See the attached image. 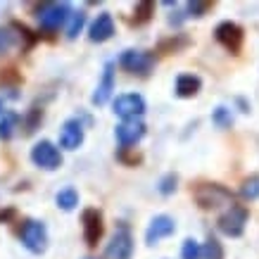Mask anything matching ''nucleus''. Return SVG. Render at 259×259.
Listing matches in <instances>:
<instances>
[{
	"instance_id": "1",
	"label": "nucleus",
	"mask_w": 259,
	"mask_h": 259,
	"mask_svg": "<svg viewBox=\"0 0 259 259\" xmlns=\"http://www.w3.org/2000/svg\"><path fill=\"white\" fill-rule=\"evenodd\" d=\"M190 193L202 209H219L224 204H233V193L221 183H195Z\"/></svg>"
},
{
	"instance_id": "2",
	"label": "nucleus",
	"mask_w": 259,
	"mask_h": 259,
	"mask_svg": "<svg viewBox=\"0 0 259 259\" xmlns=\"http://www.w3.org/2000/svg\"><path fill=\"white\" fill-rule=\"evenodd\" d=\"M19 240L29 252L33 254H43L48 247V228L43 221L36 219H26L19 228Z\"/></svg>"
},
{
	"instance_id": "3",
	"label": "nucleus",
	"mask_w": 259,
	"mask_h": 259,
	"mask_svg": "<svg viewBox=\"0 0 259 259\" xmlns=\"http://www.w3.org/2000/svg\"><path fill=\"white\" fill-rule=\"evenodd\" d=\"M247 217H250L247 207H243V204H231L228 212L219 217L217 226H219V231L224 233V236L240 238L243 236V231H245V224H247Z\"/></svg>"
},
{
	"instance_id": "4",
	"label": "nucleus",
	"mask_w": 259,
	"mask_h": 259,
	"mask_svg": "<svg viewBox=\"0 0 259 259\" xmlns=\"http://www.w3.org/2000/svg\"><path fill=\"white\" fill-rule=\"evenodd\" d=\"M69 17H71L69 3H48V5H40V10H38L40 29L48 33L57 31Z\"/></svg>"
},
{
	"instance_id": "5",
	"label": "nucleus",
	"mask_w": 259,
	"mask_h": 259,
	"mask_svg": "<svg viewBox=\"0 0 259 259\" xmlns=\"http://www.w3.org/2000/svg\"><path fill=\"white\" fill-rule=\"evenodd\" d=\"M214 38H217V43L221 48H226L231 55H240L243 43H245V31L236 22H221L214 29Z\"/></svg>"
},
{
	"instance_id": "6",
	"label": "nucleus",
	"mask_w": 259,
	"mask_h": 259,
	"mask_svg": "<svg viewBox=\"0 0 259 259\" xmlns=\"http://www.w3.org/2000/svg\"><path fill=\"white\" fill-rule=\"evenodd\" d=\"M119 67L136 76H148L155 69V55L143 53V50H124L119 57Z\"/></svg>"
},
{
	"instance_id": "7",
	"label": "nucleus",
	"mask_w": 259,
	"mask_h": 259,
	"mask_svg": "<svg viewBox=\"0 0 259 259\" xmlns=\"http://www.w3.org/2000/svg\"><path fill=\"white\" fill-rule=\"evenodd\" d=\"M31 162L36 166H40V169H46V171H55L62 164V155L55 148V143L40 141L31 148Z\"/></svg>"
},
{
	"instance_id": "8",
	"label": "nucleus",
	"mask_w": 259,
	"mask_h": 259,
	"mask_svg": "<svg viewBox=\"0 0 259 259\" xmlns=\"http://www.w3.org/2000/svg\"><path fill=\"white\" fill-rule=\"evenodd\" d=\"M112 110H114L117 117L124 119V121H128V119H141V114L145 112V100H143V95H138V93L117 95L114 102H112Z\"/></svg>"
},
{
	"instance_id": "9",
	"label": "nucleus",
	"mask_w": 259,
	"mask_h": 259,
	"mask_svg": "<svg viewBox=\"0 0 259 259\" xmlns=\"http://www.w3.org/2000/svg\"><path fill=\"white\" fill-rule=\"evenodd\" d=\"M81 224H83V240H86L88 247H95L100 243L102 233H105V219H102V212L95 209V207H88L81 214Z\"/></svg>"
},
{
	"instance_id": "10",
	"label": "nucleus",
	"mask_w": 259,
	"mask_h": 259,
	"mask_svg": "<svg viewBox=\"0 0 259 259\" xmlns=\"http://www.w3.org/2000/svg\"><path fill=\"white\" fill-rule=\"evenodd\" d=\"M105 257L107 259H131L134 257V238L128 233V228L121 226L112 236V240L105 247Z\"/></svg>"
},
{
	"instance_id": "11",
	"label": "nucleus",
	"mask_w": 259,
	"mask_h": 259,
	"mask_svg": "<svg viewBox=\"0 0 259 259\" xmlns=\"http://www.w3.org/2000/svg\"><path fill=\"white\" fill-rule=\"evenodd\" d=\"M114 136H117V141L121 148H131V145H136V143L145 136V124H143L141 119L121 121V124L114 128Z\"/></svg>"
},
{
	"instance_id": "12",
	"label": "nucleus",
	"mask_w": 259,
	"mask_h": 259,
	"mask_svg": "<svg viewBox=\"0 0 259 259\" xmlns=\"http://www.w3.org/2000/svg\"><path fill=\"white\" fill-rule=\"evenodd\" d=\"M176 231V224H174L171 217H166V214H157L155 219L150 221L148 231H145V243L148 245H157L159 240H164L169 238Z\"/></svg>"
},
{
	"instance_id": "13",
	"label": "nucleus",
	"mask_w": 259,
	"mask_h": 259,
	"mask_svg": "<svg viewBox=\"0 0 259 259\" xmlns=\"http://www.w3.org/2000/svg\"><path fill=\"white\" fill-rule=\"evenodd\" d=\"M114 36V19H112L110 12H100V15L93 19L91 29H88V38L93 43H105Z\"/></svg>"
},
{
	"instance_id": "14",
	"label": "nucleus",
	"mask_w": 259,
	"mask_h": 259,
	"mask_svg": "<svg viewBox=\"0 0 259 259\" xmlns=\"http://www.w3.org/2000/svg\"><path fill=\"white\" fill-rule=\"evenodd\" d=\"M83 143V126L79 119H67L60 128V145L64 150H76Z\"/></svg>"
},
{
	"instance_id": "15",
	"label": "nucleus",
	"mask_w": 259,
	"mask_h": 259,
	"mask_svg": "<svg viewBox=\"0 0 259 259\" xmlns=\"http://www.w3.org/2000/svg\"><path fill=\"white\" fill-rule=\"evenodd\" d=\"M112 91H114V62H107L105 64V69H102V79L100 83H98V88H95V93H93V105H105V102L110 100V95Z\"/></svg>"
},
{
	"instance_id": "16",
	"label": "nucleus",
	"mask_w": 259,
	"mask_h": 259,
	"mask_svg": "<svg viewBox=\"0 0 259 259\" xmlns=\"http://www.w3.org/2000/svg\"><path fill=\"white\" fill-rule=\"evenodd\" d=\"M202 88V79L195 76V74H181L176 79V86H174V93L179 98H195Z\"/></svg>"
},
{
	"instance_id": "17",
	"label": "nucleus",
	"mask_w": 259,
	"mask_h": 259,
	"mask_svg": "<svg viewBox=\"0 0 259 259\" xmlns=\"http://www.w3.org/2000/svg\"><path fill=\"white\" fill-rule=\"evenodd\" d=\"M188 46H190L188 36H183V33H174V36H169V38L159 40L157 53H162V55H176V53H181V50H186Z\"/></svg>"
},
{
	"instance_id": "18",
	"label": "nucleus",
	"mask_w": 259,
	"mask_h": 259,
	"mask_svg": "<svg viewBox=\"0 0 259 259\" xmlns=\"http://www.w3.org/2000/svg\"><path fill=\"white\" fill-rule=\"evenodd\" d=\"M152 15H155V3H152V0H141V3H136L131 24L143 26V24H148L150 19H152Z\"/></svg>"
},
{
	"instance_id": "19",
	"label": "nucleus",
	"mask_w": 259,
	"mask_h": 259,
	"mask_svg": "<svg viewBox=\"0 0 259 259\" xmlns=\"http://www.w3.org/2000/svg\"><path fill=\"white\" fill-rule=\"evenodd\" d=\"M17 124H19V114L17 112H3V119H0V141H10L17 131Z\"/></svg>"
},
{
	"instance_id": "20",
	"label": "nucleus",
	"mask_w": 259,
	"mask_h": 259,
	"mask_svg": "<svg viewBox=\"0 0 259 259\" xmlns=\"http://www.w3.org/2000/svg\"><path fill=\"white\" fill-rule=\"evenodd\" d=\"M55 202L60 209H64V212H71L76 204H79V193L74 188H62L60 193L55 195Z\"/></svg>"
},
{
	"instance_id": "21",
	"label": "nucleus",
	"mask_w": 259,
	"mask_h": 259,
	"mask_svg": "<svg viewBox=\"0 0 259 259\" xmlns=\"http://www.w3.org/2000/svg\"><path fill=\"white\" fill-rule=\"evenodd\" d=\"M83 24H86V12L79 10V12H71L69 17V24H67V38H76L79 31L83 29Z\"/></svg>"
},
{
	"instance_id": "22",
	"label": "nucleus",
	"mask_w": 259,
	"mask_h": 259,
	"mask_svg": "<svg viewBox=\"0 0 259 259\" xmlns=\"http://www.w3.org/2000/svg\"><path fill=\"white\" fill-rule=\"evenodd\" d=\"M40 121H43V110H38V107H31L29 110V114L24 117V134L31 136L36 128L40 126Z\"/></svg>"
},
{
	"instance_id": "23",
	"label": "nucleus",
	"mask_w": 259,
	"mask_h": 259,
	"mask_svg": "<svg viewBox=\"0 0 259 259\" xmlns=\"http://www.w3.org/2000/svg\"><path fill=\"white\" fill-rule=\"evenodd\" d=\"M240 195H243L245 200H257L259 197V174H254V176H250V179L243 181Z\"/></svg>"
},
{
	"instance_id": "24",
	"label": "nucleus",
	"mask_w": 259,
	"mask_h": 259,
	"mask_svg": "<svg viewBox=\"0 0 259 259\" xmlns=\"http://www.w3.org/2000/svg\"><path fill=\"white\" fill-rule=\"evenodd\" d=\"M117 159H119V162H121L124 166H138V164L143 162V155L134 152V148H119Z\"/></svg>"
},
{
	"instance_id": "25",
	"label": "nucleus",
	"mask_w": 259,
	"mask_h": 259,
	"mask_svg": "<svg viewBox=\"0 0 259 259\" xmlns=\"http://www.w3.org/2000/svg\"><path fill=\"white\" fill-rule=\"evenodd\" d=\"M202 257L204 259H224V247L217 238H209L202 247Z\"/></svg>"
},
{
	"instance_id": "26",
	"label": "nucleus",
	"mask_w": 259,
	"mask_h": 259,
	"mask_svg": "<svg viewBox=\"0 0 259 259\" xmlns=\"http://www.w3.org/2000/svg\"><path fill=\"white\" fill-rule=\"evenodd\" d=\"M212 8H214V3H207V0H193V3H188L186 12H188V17H204Z\"/></svg>"
},
{
	"instance_id": "27",
	"label": "nucleus",
	"mask_w": 259,
	"mask_h": 259,
	"mask_svg": "<svg viewBox=\"0 0 259 259\" xmlns=\"http://www.w3.org/2000/svg\"><path fill=\"white\" fill-rule=\"evenodd\" d=\"M212 121L219 126V128H228V126L233 124V114H231L228 107H217L212 114Z\"/></svg>"
},
{
	"instance_id": "28",
	"label": "nucleus",
	"mask_w": 259,
	"mask_h": 259,
	"mask_svg": "<svg viewBox=\"0 0 259 259\" xmlns=\"http://www.w3.org/2000/svg\"><path fill=\"white\" fill-rule=\"evenodd\" d=\"M202 257V247L193 240V238H188L186 243H183V250H181V259H200Z\"/></svg>"
},
{
	"instance_id": "29",
	"label": "nucleus",
	"mask_w": 259,
	"mask_h": 259,
	"mask_svg": "<svg viewBox=\"0 0 259 259\" xmlns=\"http://www.w3.org/2000/svg\"><path fill=\"white\" fill-rule=\"evenodd\" d=\"M176 183H179V176H176V174H166L164 179L159 181L157 190L162 193V195H171L174 190H176Z\"/></svg>"
},
{
	"instance_id": "30",
	"label": "nucleus",
	"mask_w": 259,
	"mask_h": 259,
	"mask_svg": "<svg viewBox=\"0 0 259 259\" xmlns=\"http://www.w3.org/2000/svg\"><path fill=\"white\" fill-rule=\"evenodd\" d=\"M12 46H15V36L8 29H0V55H5Z\"/></svg>"
},
{
	"instance_id": "31",
	"label": "nucleus",
	"mask_w": 259,
	"mask_h": 259,
	"mask_svg": "<svg viewBox=\"0 0 259 259\" xmlns=\"http://www.w3.org/2000/svg\"><path fill=\"white\" fill-rule=\"evenodd\" d=\"M10 81H19L17 69H5L3 74H0V83H10Z\"/></svg>"
},
{
	"instance_id": "32",
	"label": "nucleus",
	"mask_w": 259,
	"mask_h": 259,
	"mask_svg": "<svg viewBox=\"0 0 259 259\" xmlns=\"http://www.w3.org/2000/svg\"><path fill=\"white\" fill-rule=\"evenodd\" d=\"M12 217H15V209H5V212H0V224H8Z\"/></svg>"
},
{
	"instance_id": "33",
	"label": "nucleus",
	"mask_w": 259,
	"mask_h": 259,
	"mask_svg": "<svg viewBox=\"0 0 259 259\" xmlns=\"http://www.w3.org/2000/svg\"><path fill=\"white\" fill-rule=\"evenodd\" d=\"M0 112H3V100H0Z\"/></svg>"
},
{
	"instance_id": "34",
	"label": "nucleus",
	"mask_w": 259,
	"mask_h": 259,
	"mask_svg": "<svg viewBox=\"0 0 259 259\" xmlns=\"http://www.w3.org/2000/svg\"><path fill=\"white\" fill-rule=\"evenodd\" d=\"M88 259H93V257H88Z\"/></svg>"
}]
</instances>
